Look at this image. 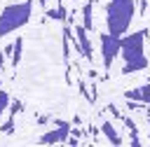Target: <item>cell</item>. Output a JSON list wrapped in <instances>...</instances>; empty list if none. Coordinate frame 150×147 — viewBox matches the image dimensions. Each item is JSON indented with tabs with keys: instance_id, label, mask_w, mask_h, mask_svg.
<instances>
[{
	"instance_id": "cell-6",
	"label": "cell",
	"mask_w": 150,
	"mask_h": 147,
	"mask_svg": "<svg viewBox=\"0 0 150 147\" xmlns=\"http://www.w3.org/2000/svg\"><path fill=\"white\" fill-rule=\"evenodd\" d=\"M68 133H70V124H66V121H56V128H52V131H47L45 135H40V145H56V142H66Z\"/></svg>"
},
{
	"instance_id": "cell-8",
	"label": "cell",
	"mask_w": 150,
	"mask_h": 147,
	"mask_svg": "<svg viewBox=\"0 0 150 147\" xmlns=\"http://www.w3.org/2000/svg\"><path fill=\"white\" fill-rule=\"evenodd\" d=\"M101 131L105 133V138H108V142H112V145H122V138L117 135V131H115V126H112L110 121H103V126H101Z\"/></svg>"
},
{
	"instance_id": "cell-13",
	"label": "cell",
	"mask_w": 150,
	"mask_h": 147,
	"mask_svg": "<svg viewBox=\"0 0 150 147\" xmlns=\"http://www.w3.org/2000/svg\"><path fill=\"white\" fill-rule=\"evenodd\" d=\"M23 110V105L16 100V103H12V107H9V117H16V112H21Z\"/></svg>"
},
{
	"instance_id": "cell-4",
	"label": "cell",
	"mask_w": 150,
	"mask_h": 147,
	"mask_svg": "<svg viewBox=\"0 0 150 147\" xmlns=\"http://www.w3.org/2000/svg\"><path fill=\"white\" fill-rule=\"evenodd\" d=\"M70 42H73V47L80 56H84L87 61H94V47H91V40H89V30L82 23H73Z\"/></svg>"
},
{
	"instance_id": "cell-1",
	"label": "cell",
	"mask_w": 150,
	"mask_h": 147,
	"mask_svg": "<svg viewBox=\"0 0 150 147\" xmlns=\"http://www.w3.org/2000/svg\"><path fill=\"white\" fill-rule=\"evenodd\" d=\"M145 30L136 33H124L120 37V56H122V72H141L148 68V56H145Z\"/></svg>"
},
{
	"instance_id": "cell-10",
	"label": "cell",
	"mask_w": 150,
	"mask_h": 147,
	"mask_svg": "<svg viewBox=\"0 0 150 147\" xmlns=\"http://www.w3.org/2000/svg\"><path fill=\"white\" fill-rule=\"evenodd\" d=\"M47 14H49L52 19H56V21H66V9H63V5H61V2H59V7H56V9H49Z\"/></svg>"
},
{
	"instance_id": "cell-7",
	"label": "cell",
	"mask_w": 150,
	"mask_h": 147,
	"mask_svg": "<svg viewBox=\"0 0 150 147\" xmlns=\"http://www.w3.org/2000/svg\"><path fill=\"white\" fill-rule=\"evenodd\" d=\"M82 26L89 33L96 28V23H94V2H84V7H82Z\"/></svg>"
},
{
	"instance_id": "cell-9",
	"label": "cell",
	"mask_w": 150,
	"mask_h": 147,
	"mask_svg": "<svg viewBox=\"0 0 150 147\" xmlns=\"http://www.w3.org/2000/svg\"><path fill=\"white\" fill-rule=\"evenodd\" d=\"M21 49H23V40L21 37H16L14 40V44H12V65H19V61H21Z\"/></svg>"
},
{
	"instance_id": "cell-15",
	"label": "cell",
	"mask_w": 150,
	"mask_h": 147,
	"mask_svg": "<svg viewBox=\"0 0 150 147\" xmlns=\"http://www.w3.org/2000/svg\"><path fill=\"white\" fill-rule=\"evenodd\" d=\"M38 2H40V5H47V2H49V0H38Z\"/></svg>"
},
{
	"instance_id": "cell-12",
	"label": "cell",
	"mask_w": 150,
	"mask_h": 147,
	"mask_svg": "<svg viewBox=\"0 0 150 147\" xmlns=\"http://www.w3.org/2000/svg\"><path fill=\"white\" fill-rule=\"evenodd\" d=\"M0 133H7V135H9V133H14V117H9V114H7V121L0 126Z\"/></svg>"
},
{
	"instance_id": "cell-3",
	"label": "cell",
	"mask_w": 150,
	"mask_h": 147,
	"mask_svg": "<svg viewBox=\"0 0 150 147\" xmlns=\"http://www.w3.org/2000/svg\"><path fill=\"white\" fill-rule=\"evenodd\" d=\"M30 14H33V0H23V2H14V5H7L2 12H0V37L19 30L21 26H26L30 21Z\"/></svg>"
},
{
	"instance_id": "cell-5",
	"label": "cell",
	"mask_w": 150,
	"mask_h": 147,
	"mask_svg": "<svg viewBox=\"0 0 150 147\" xmlns=\"http://www.w3.org/2000/svg\"><path fill=\"white\" fill-rule=\"evenodd\" d=\"M101 51H103V68L110 70L112 61L120 56V37H115L110 33H103L101 35Z\"/></svg>"
},
{
	"instance_id": "cell-14",
	"label": "cell",
	"mask_w": 150,
	"mask_h": 147,
	"mask_svg": "<svg viewBox=\"0 0 150 147\" xmlns=\"http://www.w3.org/2000/svg\"><path fill=\"white\" fill-rule=\"evenodd\" d=\"M0 89H2V68H0Z\"/></svg>"
},
{
	"instance_id": "cell-11",
	"label": "cell",
	"mask_w": 150,
	"mask_h": 147,
	"mask_svg": "<svg viewBox=\"0 0 150 147\" xmlns=\"http://www.w3.org/2000/svg\"><path fill=\"white\" fill-rule=\"evenodd\" d=\"M7 105H9V93L0 89V121H2V114L7 112Z\"/></svg>"
},
{
	"instance_id": "cell-2",
	"label": "cell",
	"mask_w": 150,
	"mask_h": 147,
	"mask_svg": "<svg viewBox=\"0 0 150 147\" xmlns=\"http://www.w3.org/2000/svg\"><path fill=\"white\" fill-rule=\"evenodd\" d=\"M136 14V0H110L105 5V33L122 37Z\"/></svg>"
}]
</instances>
